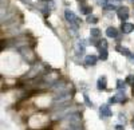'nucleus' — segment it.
<instances>
[{"label": "nucleus", "mask_w": 134, "mask_h": 130, "mask_svg": "<svg viewBox=\"0 0 134 130\" xmlns=\"http://www.w3.org/2000/svg\"><path fill=\"white\" fill-rule=\"evenodd\" d=\"M20 52H21V55H23V58L28 62V63H34V62H35L36 60V56H35V54H34L30 48H21L20 50Z\"/></svg>", "instance_id": "nucleus-1"}, {"label": "nucleus", "mask_w": 134, "mask_h": 130, "mask_svg": "<svg viewBox=\"0 0 134 130\" xmlns=\"http://www.w3.org/2000/svg\"><path fill=\"white\" fill-rule=\"evenodd\" d=\"M64 18H66V20L69 21L70 24H72V26H78V18H76V15L72 12L71 9H66L64 11Z\"/></svg>", "instance_id": "nucleus-2"}, {"label": "nucleus", "mask_w": 134, "mask_h": 130, "mask_svg": "<svg viewBox=\"0 0 134 130\" xmlns=\"http://www.w3.org/2000/svg\"><path fill=\"white\" fill-rule=\"evenodd\" d=\"M58 79H59V71H57V70L44 75V81L47 83H55V82H58Z\"/></svg>", "instance_id": "nucleus-3"}, {"label": "nucleus", "mask_w": 134, "mask_h": 130, "mask_svg": "<svg viewBox=\"0 0 134 130\" xmlns=\"http://www.w3.org/2000/svg\"><path fill=\"white\" fill-rule=\"evenodd\" d=\"M99 115H100V118H107V117L113 115V111H111V109L107 105H102L99 107Z\"/></svg>", "instance_id": "nucleus-4"}, {"label": "nucleus", "mask_w": 134, "mask_h": 130, "mask_svg": "<svg viewBox=\"0 0 134 130\" xmlns=\"http://www.w3.org/2000/svg\"><path fill=\"white\" fill-rule=\"evenodd\" d=\"M117 15H118V18H119L121 20L125 21V20L129 18V8H127V7H119L118 11H117Z\"/></svg>", "instance_id": "nucleus-5"}, {"label": "nucleus", "mask_w": 134, "mask_h": 130, "mask_svg": "<svg viewBox=\"0 0 134 130\" xmlns=\"http://www.w3.org/2000/svg\"><path fill=\"white\" fill-rule=\"evenodd\" d=\"M125 101H126V97H125L124 93H118V94H115L113 98L110 99L111 103H124Z\"/></svg>", "instance_id": "nucleus-6"}, {"label": "nucleus", "mask_w": 134, "mask_h": 130, "mask_svg": "<svg viewBox=\"0 0 134 130\" xmlns=\"http://www.w3.org/2000/svg\"><path fill=\"white\" fill-rule=\"evenodd\" d=\"M133 30H134V24L129 23V21H124L121 26V31L124 32V34H130V32H133Z\"/></svg>", "instance_id": "nucleus-7"}, {"label": "nucleus", "mask_w": 134, "mask_h": 130, "mask_svg": "<svg viewBox=\"0 0 134 130\" xmlns=\"http://www.w3.org/2000/svg\"><path fill=\"white\" fill-rule=\"evenodd\" d=\"M97 60H98V58H97L95 55H87V56L85 58V63L87 64V66H95Z\"/></svg>", "instance_id": "nucleus-8"}, {"label": "nucleus", "mask_w": 134, "mask_h": 130, "mask_svg": "<svg viewBox=\"0 0 134 130\" xmlns=\"http://www.w3.org/2000/svg\"><path fill=\"white\" fill-rule=\"evenodd\" d=\"M106 35H107L109 38H117V36H118V30L114 28V27H109V28L106 30Z\"/></svg>", "instance_id": "nucleus-9"}, {"label": "nucleus", "mask_w": 134, "mask_h": 130, "mask_svg": "<svg viewBox=\"0 0 134 130\" xmlns=\"http://www.w3.org/2000/svg\"><path fill=\"white\" fill-rule=\"evenodd\" d=\"M106 83H107L106 78L105 77H100L98 79V90H105L106 89Z\"/></svg>", "instance_id": "nucleus-10"}, {"label": "nucleus", "mask_w": 134, "mask_h": 130, "mask_svg": "<svg viewBox=\"0 0 134 130\" xmlns=\"http://www.w3.org/2000/svg\"><path fill=\"white\" fill-rule=\"evenodd\" d=\"M79 9H81L82 14H90V12H91V7L87 5V4H85V3L79 4Z\"/></svg>", "instance_id": "nucleus-11"}, {"label": "nucleus", "mask_w": 134, "mask_h": 130, "mask_svg": "<svg viewBox=\"0 0 134 130\" xmlns=\"http://www.w3.org/2000/svg\"><path fill=\"white\" fill-rule=\"evenodd\" d=\"M117 51H118V52H121V54H124V55H126V56H129V55H130V51H129L126 47L117 46Z\"/></svg>", "instance_id": "nucleus-12"}, {"label": "nucleus", "mask_w": 134, "mask_h": 130, "mask_svg": "<svg viewBox=\"0 0 134 130\" xmlns=\"http://www.w3.org/2000/svg\"><path fill=\"white\" fill-rule=\"evenodd\" d=\"M97 46H98L99 50H107V42H106L105 39H102V40H99V42H98V44H97Z\"/></svg>", "instance_id": "nucleus-13"}, {"label": "nucleus", "mask_w": 134, "mask_h": 130, "mask_svg": "<svg viewBox=\"0 0 134 130\" xmlns=\"http://www.w3.org/2000/svg\"><path fill=\"white\" fill-rule=\"evenodd\" d=\"M90 34H91V38H94V39L100 38V31H99L98 28H93V30L90 31Z\"/></svg>", "instance_id": "nucleus-14"}, {"label": "nucleus", "mask_w": 134, "mask_h": 130, "mask_svg": "<svg viewBox=\"0 0 134 130\" xmlns=\"http://www.w3.org/2000/svg\"><path fill=\"white\" fill-rule=\"evenodd\" d=\"M87 21H88L90 24H95V23H98V18L94 16V15H88V16H87Z\"/></svg>", "instance_id": "nucleus-15"}, {"label": "nucleus", "mask_w": 134, "mask_h": 130, "mask_svg": "<svg viewBox=\"0 0 134 130\" xmlns=\"http://www.w3.org/2000/svg\"><path fill=\"white\" fill-rule=\"evenodd\" d=\"M99 58L102 59V60H106L107 59V50H99Z\"/></svg>", "instance_id": "nucleus-16"}, {"label": "nucleus", "mask_w": 134, "mask_h": 130, "mask_svg": "<svg viewBox=\"0 0 134 130\" xmlns=\"http://www.w3.org/2000/svg\"><path fill=\"white\" fill-rule=\"evenodd\" d=\"M125 84H126V82H124V81H118V82H117V87H118L119 90H122V89L125 90V87H126Z\"/></svg>", "instance_id": "nucleus-17"}, {"label": "nucleus", "mask_w": 134, "mask_h": 130, "mask_svg": "<svg viewBox=\"0 0 134 130\" xmlns=\"http://www.w3.org/2000/svg\"><path fill=\"white\" fill-rule=\"evenodd\" d=\"M126 83H129V84H131V86H134V77L133 75H129V77L126 78V81H125Z\"/></svg>", "instance_id": "nucleus-18"}, {"label": "nucleus", "mask_w": 134, "mask_h": 130, "mask_svg": "<svg viewBox=\"0 0 134 130\" xmlns=\"http://www.w3.org/2000/svg\"><path fill=\"white\" fill-rule=\"evenodd\" d=\"M85 101H86V103H87V106H90V107L93 106V102H91L90 99H88V97H87V95H85Z\"/></svg>", "instance_id": "nucleus-19"}, {"label": "nucleus", "mask_w": 134, "mask_h": 130, "mask_svg": "<svg viewBox=\"0 0 134 130\" xmlns=\"http://www.w3.org/2000/svg\"><path fill=\"white\" fill-rule=\"evenodd\" d=\"M118 117H119V122H124V123L126 122V118H125V115H124V114H119Z\"/></svg>", "instance_id": "nucleus-20"}, {"label": "nucleus", "mask_w": 134, "mask_h": 130, "mask_svg": "<svg viewBox=\"0 0 134 130\" xmlns=\"http://www.w3.org/2000/svg\"><path fill=\"white\" fill-rule=\"evenodd\" d=\"M106 3H107V0H98L99 5H106Z\"/></svg>", "instance_id": "nucleus-21"}, {"label": "nucleus", "mask_w": 134, "mask_h": 130, "mask_svg": "<svg viewBox=\"0 0 134 130\" xmlns=\"http://www.w3.org/2000/svg\"><path fill=\"white\" fill-rule=\"evenodd\" d=\"M129 60L134 64V54H130V55H129Z\"/></svg>", "instance_id": "nucleus-22"}, {"label": "nucleus", "mask_w": 134, "mask_h": 130, "mask_svg": "<svg viewBox=\"0 0 134 130\" xmlns=\"http://www.w3.org/2000/svg\"><path fill=\"white\" fill-rule=\"evenodd\" d=\"M115 130H125V127L122 126V125H117L115 126Z\"/></svg>", "instance_id": "nucleus-23"}, {"label": "nucleus", "mask_w": 134, "mask_h": 130, "mask_svg": "<svg viewBox=\"0 0 134 130\" xmlns=\"http://www.w3.org/2000/svg\"><path fill=\"white\" fill-rule=\"evenodd\" d=\"M131 94H133V97H134V86H133V90H131Z\"/></svg>", "instance_id": "nucleus-24"}, {"label": "nucleus", "mask_w": 134, "mask_h": 130, "mask_svg": "<svg viewBox=\"0 0 134 130\" xmlns=\"http://www.w3.org/2000/svg\"><path fill=\"white\" fill-rule=\"evenodd\" d=\"M131 126H133V129H134V120H133V122H131Z\"/></svg>", "instance_id": "nucleus-25"}]
</instances>
